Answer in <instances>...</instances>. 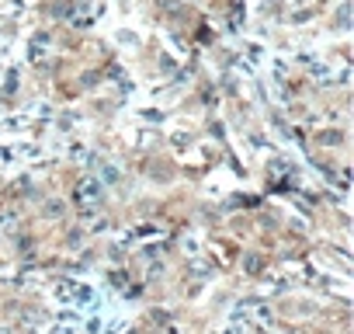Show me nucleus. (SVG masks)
Segmentation results:
<instances>
[{
    "instance_id": "2",
    "label": "nucleus",
    "mask_w": 354,
    "mask_h": 334,
    "mask_svg": "<svg viewBox=\"0 0 354 334\" xmlns=\"http://www.w3.org/2000/svg\"><path fill=\"white\" fill-rule=\"evenodd\" d=\"M260 268V257H247V272H257Z\"/></svg>"
},
{
    "instance_id": "1",
    "label": "nucleus",
    "mask_w": 354,
    "mask_h": 334,
    "mask_svg": "<svg viewBox=\"0 0 354 334\" xmlns=\"http://www.w3.org/2000/svg\"><path fill=\"white\" fill-rule=\"evenodd\" d=\"M101 195H104L101 181H94V178H84V181H76L73 202H76V209H94V206L101 202Z\"/></svg>"
}]
</instances>
